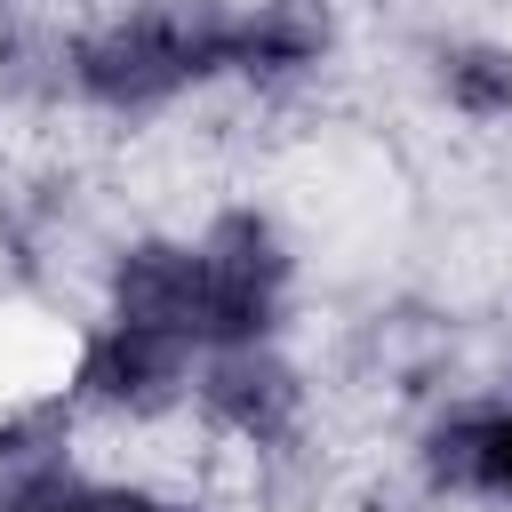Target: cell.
Returning a JSON list of instances; mask_svg holds the SVG:
<instances>
[{"label": "cell", "instance_id": "obj_9", "mask_svg": "<svg viewBox=\"0 0 512 512\" xmlns=\"http://www.w3.org/2000/svg\"><path fill=\"white\" fill-rule=\"evenodd\" d=\"M0 512H152V488L144 480H112V472H88V464H48V472H24L0 488Z\"/></svg>", "mask_w": 512, "mask_h": 512}, {"label": "cell", "instance_id": "obj_10", "mask_svg": "<svg viewBox=\"0 0 512 512\" xmlns=\"http://www.w3.org/2000/svg\"><path fill=\"white\" fill-rule=\"evenodd\" d=\"M72 424H80V408L64 400V384H56V392H16V400H0V488L24 480V472L64 464V456H72Z\"/></svg>", "mask_w": 512, "mask_h": 512}, {"label": "cell", "instance_id": "obj_6", "mask_svg": "<svg viewBox=\"0 0 512 512\" xmlns=\"http://www.w3.org/2000/svg\"><path fill=\"white\" fill-rule=\"evenodd\" d=\"M344 48L336 0H240L232 8V88L256 104L304 96Z\"/></svg>", "mask_w": 512, "mask_h": 512}, {"label": "cell", "instance_id": "obj_11", "mask_svg": "<svg viewBox=\"0 0 512 512\" xmlns=\"http://www.w3.org/2000/svg\"><path fill=\"white\" fill-rule=\"evenodd\" d=\"M152 512H216V504H200V496H176V488H152Z\"/></svg>", "mask_w": 512, "mask_h": 512}, {"label": "cell", "instance_id": "obj_7", "mask_svg": "<svg viewBox=\"0 0 512 512\" xmlns=\"http://www.w3.org/2000/svg\"><path fill=\"white\" fill-rule=\"evenodd\" d=\"M192 240H200L216 288H248V296L296 304V240H288V224L264 200H224Z\"/></svg>", "mask_w": 512, "mask_h": 512}, {"label": "cell", "instance_id": "obj_5", "mask_svg": "<svg viewBox=\"0 0 512 512\" xmlns=\"http://www.w3.org/2000/svg\"><path fill=\"white\" fill-rule=\"evenodd\" d=\"M104 320H136L160 336H184L200 352V304H208V264L192 232H128L120 248H104L96 272Z\"/></svg>", "mask_w": 512, "mask_h": 512}, {"label": "cell", "instance_id": "obj_1", "mask_svg": "<svg viewBox=\"0 0 512 512\" xmlns=\"http://www.w3.org/2000/svg\"><path fill=\"white\" fill-rule=\"evenodd\" d=\"M232 8L240 0H120L64 32L56 80L96 120H160L232 80Z\"/></svg>", "mask_w": 512, "mask_h": 512}, {"label": "cell", "instance_id": "obj_3", "mask_svg": "<svg viewBox=\"0 0 512 512\" xmlns=\"http://www.w3.org/2000/svg\"><path fill=\"white\" fill-rule=\"evenodd\" d=\"M192 416L248 448L256 464L272 456H296L304 432H312V376L288 344H240V352H200V376H192Z\"/></svg>", "mask_w": 512, "mask_h": 512}, {"label": "cell", "instance_id": "obj_8", "mask_svg": "<svg viewBox=\"0 0 512 512\" xmlns=\"http://www.w3.org/2000/svg\"><path fill=\"white\" fill-rule=\"evenodd\" d=\"M432 96L464 128H504L512 120V40H496V32L432 40Z\"/></svg>", "mask_w": 512, "mask_h": 512}, {"label": "cell", "instance_id": "obj_4", "mask_svg": "<svg viewBox=\"0 0 512 512\" xmlns=\"http://www.w3.org/2000/svg\"><path fill=\"white\" fill-rule=\"evenodd\" d=\"M408 472L432 504H488L512 512V392H456L440 400L416 440Z\"/></svg>", "mask_w": 512, "mask_h": 512}, {"label": "cell", "instance_id": "obj_2", "mask_svg": "<svg viewBox=\"0 0 512 512\" xmlns=\"http://www.w3.org/2000/svg\"><path fill=\"white\" fill-rule=\"evenodd\" d=\"M192 376H200V352L184 336L96 312L72 344L64 400L80 416H104V424H168L176 408H192Z\"/></svg>", "mask_w": 512, "mask_h": 512}]
</instances>
